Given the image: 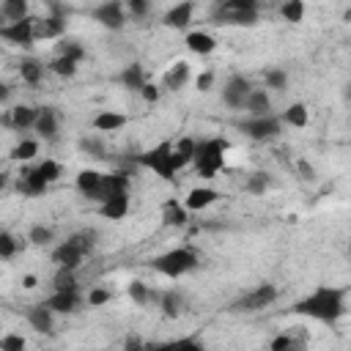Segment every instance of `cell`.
Segmentation results:
<instances>
[{"instance_id": "50", "label": "cell", "mask_w": 351, "mask_h": 351, "mask_svg": "<svg viewBox=\"0 0 351 351\" xmlns=\"http://www.w3.org/2000/svg\"><path fill=\"white\" fill-rule=\"evenodd\" d=\"M214 80H217V77H214L211 69H208V71H200V74L195 77V88H197L200 93H208V90L214 88Z\"/></svg>"}, {"instance_id": "17", "label": "cell", "mask_w": 351, "mask_h": 351, "mask_svg": "<svg viewBox=\"0 0 351 351\" xmlns=\"http://www.w3.org/2000/svg\"><path fill=\"white\" fill-rule=\"evenodd\" d=\"M192 16H195V3L184 0V3L170 5V8L162 14V25L170 27V30H186L189 22H192Z\"/></svg>"}, {"instance_id": "33", "label": "cell", "mask_w": 351, "mask_h": 351, "mask_svg": "<svg viewBox=\"0 0 351 351\" xmlns=\"http://www.w3.org/2000/svg\"><path fill=\"white\" fill-rule=\"evenodd\" d=\"M126 293H129V299L137 304V307H145L148 302H159V293H154L151 291V285H145L143 280H129L126 282Z\"/></svg>"}, {"instance_id": "36", "label": "cell", "mask_w": 351, "mask_h": 351, "mask_svg": "<svg viewBox=\"0 0 351 351\" xmlns=\"http://www.w3.org/2000/svg\"><path fill=\"white\" fill-rule=\"evenodd\" d=\"M173 148H176L178 159H181V162H184V167H186V165H192V162H195L197 140H195V137H189V134H184V137H178V140L173 143Z\"/></svg>"}, {"instance_id": "20", "label": "cell", "mask_w": 351, "mask_h": 351, "mask_svg": "<svg viewBox=\"0 0 351 351\" xmlns=\"http://www.w3.org/2000/svg\"><path fill=\"white\" fill-rule=\"evenodd\" d=\"M129 208H132V197H129V192H121V195L107 197V200L99 206V214H101L104 219H110V222H121V219L129 214Z\"/></svg>"}, {"instance_id": "32", "label": "cell", "mask_w": 351, "mask_h": 351, "mask_svg": "<svg viewBox=\"0 0 351 351\" xmlns=\"http://www.w3.org/2000/svg\"><path fill=\"white\" fill-rule=\"evenodd\" d=\"M16 71H19L22 82H27V85H38V82L44 80L47 63H41V60H36V58H22L19 66H16Z\"/></svg>"}, {"instance_id": "47", "label": "cell", "mask_w": 351, "mask_h": 351, "mask_svg": "<svg viewBox=\"0 0 351 351\" xmlns=\"http://www.w3.org/2000/svg\"><path fill=\"white\" fill-rule=\"evenodd\" d=\"M269 351H296V340H293L288 332H280V335L271 337Z\"/></svg>"}, {"instance_id": "1", "label": "cell", "mask_w": 351, "mask_h": 351, "mask_svg": "<svg viewBox=\"0 0 351 351\" xmlns=\"http://www.w3.org/2000/svg\"><path fill=\"white\" fill-rule=\"evenodd\" d=\"M291 313L321 324H337L348 313V288L321 282L313 291H307L302 299H296L291 304Z\"/></svg>"}, {"instance_id": "18", "label": "cell", "mask_w": 351, "mask_h": 351, "mask_svg": "<svg viewBox=\"0 0 351 351\" xmlns=\"http://www.w3.org/2000/svg\"><path fill=\"white\" fill-rule=\"evenodd\" d=\"M101 181H104V173H99V170H93V167H85V170H80L77 173V192L82 195V197H88V200H99V192H101Z\"/></svg>"}, {"instance_id": "7", "label": "cell", "mask_w": 351, "mask_h": 351, "mask_svg": "<svg viewBox=\"0 0 351 351\" xmlns=\"http://www.w3.org/2000/svg\"><path fill=\"white\" fill-rule=\"evenodd\" d=\"M277 296H280V288H277L274 282H261V285H255L252 291H247L233 307L241 310V313H258V310L274 304Z\"/></svg>"}, {"instance_id": "41", "label": "cell", "mask_w": 351, "mask_h": 351, "mask_svg": "<svg viewBox=\"0 0 351 351\" xmlns=\"http://www.w3.org/2000/svg\"><path fill=\"white\" fill-rule=\"evenodd\" d=\"M304 11H307V5L302 3V0H285L282 5H280V16L285 19V22H302L304 19Z\"/></svg>"}, {"instance_id": "58", "label": "cell", "mask_w": 351, "mask_h": 351, "mask_svg": "<svg viewBox=\"0 0 351 351\" xmlns=\"http://www.w3.org/2000/svg\"><path fill=\"white\" fill-rule=\"evenodd\" d=\"M343 19H346V22H351V5L346 8V14H343Z\"/></svg>"}, {"instance_id": "35", "label": "cell", "mask_w": 351, "mask_h": 351, "mask_svg": "<svg viewBox=\"0 0 351 351\" xmlns=\"http://www.w3.org/2000/svg\"><path fill=\"white\" fill-rule=\"evenodd\" d=\"M55 55L69 58V60H74V63H82V60H85V47H82L80 41H74V38H60V41L55 44Z\"/></svg>"}, {"instance_id": "16", "label": "cell", "mask_w": 351, "mask_h": 351, "mask_svg": "<svg viewBox=\"0 0 351 351\" xmlns=\"http://www.w3.org/2000/svg\"><path fill=\"white\" fill-rule=\"evenodd\" d=\"M25 321H27L30 329L38 332V335H52V329H55V313H52L44 302L30 304V307L25 310Z\"/></svg>"}, {"instance_id": "27", "label": "cell", "mask_w": 351, "mask_h": 351, "mask_svg": "<svg viewBox=\"0 0 351 351\" xmlns=\"http://www.w3.org/2000/svg\"><path fill=\"white\" fill-rule=\"evenodd\" d=\"M247 118H263V115H271V96L266 88H252V93L247 96Z\"/></svg>"}, {"instance_id": "54", "label": "cell", "mask_w": 351, "mask_h": 351, "mask_svg": "<svg viewBox=\"0 0 351 351\" xmlns=\"http://www.w3.org/2000/svg\"><path fill=\"white\" fill-rule=\"evenodd\" d=\"M121 351H148V343H143L137 335H129L121 346Z\"/></svg>"}, {"instance_id": "13", "label": "cell", "mask_w": 351, "mask_h": 351, "mask_svg": "<svg viewBox=\"0 0 351 351\" xmlns=\"http://www.w3.org/2000/svg\"><path fill=\"white\" fill-rule=\"evenodd\" d=\"M36 137L44 140V143H55L58 140V132H60V115L55 107L44 104L38 107V118H36V126H33Z\"/></svg>"}, {"instance_id": "38", "label": "cell", "mask_w": 351, "mask_h": 351, "mask_svg": "<svg viewBox=\"0 0 351 351\" xmlns=\"http://www.w3.org/2000/svg\"><path fill=\"white\" fill-rule=\"evenodd\" d=\"M52 291H80L77 271H69V269H55V274H52Z\"/></svg>"}, {"instance_id": "42", "label": "cell", "mask_w": 351, "mask_h": 351, "mask_svg": "<svg viewBox=\"0 0 351 351\" xmlns=\"http://www.w3.org/2000/svg\"><path fill=\"white\" fill-rule=\"evenodd\" d=\"M19 247H25L11 230H0V258L3 261H11L16 252H19Z\"/></svg>"}, {"instance_id": "43", "label": "cell", "mask_w": 351, "mask_h": 351, "mask_svg": "<svg viewBox=\"0 0 351 351\" xmlns=\"http://www.w3.org/2000/svg\"><path fill=\"white\" fill-rule=\"evenodd\" d=\"M27 241L36 244V247H47V244L55 241V230H52L49 225H33V228L27 230Z\"/></svg>"}, {"instance_id": "19", "label": "cell", "mask_w": 351, "mask_h": 351, "mask_svg": "<svg viewBox=\"0 0 351 351\" xmlns=\"http://www.w3.org/2000/svg\"><path fill=\"white\" fill-rule=\"evenodd\" d=\"M219 197H222V195H219L214 186H192V189L186 192V197H184V206H186V211H206V208H211Z\"/></svg>"}, {"instance_id": "53", "label": "cell", "mask_w": 351, "mask_h": 351, "mask_svg": "<svg viewBox=\"0 0 351 351\" xmlns=\"http://www.w3.org/2000/svg\"><path fill=\"white\" fill-rule=\"evenodd\" d=\"M296 170H299V178H302V181H315V167H313L307 159H299V162H296Z\"/></svg>"}, {"instance_id": "56", "label": "cell", "mask_w": 351, "mask_h": 351, "mask_svg": "<svg viewBox=\"0 0 351 351\" xmlns=\"http://www.w3.org/2000/svg\"><path fill=\"white\" fill-rule=\"evenodd\" d=\"M36 285H38V277H36V274H25V277H22V288L30 291V288H36Z\"/></svg>"}, {"instance_id": "28", "label": "cell", "mask_w": 351, "mask_h": 351, "mask_svg": "<svg viewBox=\"0 0 351 351\" xmlns=\"http://www.w3.org/2000/svg\"><path fill=\"white\" fill-rule=\"evenodd\" d=\"M118 82H121L126 90H134V93H140V90L145 88L148 77H145V69H143L137 60H132L129 66H123V69H121V74H118Z\"/></svg>"}, {"instance_id": "14", "label": "cell", "mask_w": 351, "mask_h": 351, "mask_svg": "<svg viewBox=\"0 0 351 351\" xmlns=\"http://www.w3.org/2000/svg\"><path fill=\"white\" fill-rule=\"evenodd\" d=\"M82 302H85V296H82L80 291H52V293L44 299V304H47L55 315H71V313H77V310L82 307Z\"/></svg>"}, {"instance_id": "21", "label": "cell", "mask_w": 351, "mask_h": 351, "mask_svg": "<svg viewBox=\"0 0 351 351\" xmlns=\"http://www.w3.org/2000/svg\"><path fill=\"white\" fill-rule=\"evenodd\" d=\"M189 80H192L189 63H186V60H176V63L167 66V71L162 74V88H165V90H181Z\"/></svg>"}, {"instance_id": "8", "label": "cell", "mask_w": 351, "mask_h": 351, "mask_svg": "<svg viewBox=\"0 0 351 351\" xmlns=\"http://www.w3.org/2000/svg\"><path fill=\"white\" fill-rule=\"evenodd\" d=\"M90 16H93V22H99L107 30H123V25L129 22L126 5L121 0H104V3L93 5L90 8Z\"/></svg>"}, {"instance_id": "10", "label": "cell", "mask_w": 351, "mask_h": 351, "mask_svg": "<svg viewBox=\"0 0 351 351\" xmlns=\"http://www.w3.org/2000/svg\"><path fill=\"white\" fill-rule=\"evenodd\" d=\"M88 255H85V250L80 247V244H74L71 239H66V241H60L55 250H52V263L58 266V269H69V271H77L80 266H82V261H85Z\"/></svg>"}, {"instance_id": "5", "label": "cell", "mask_w": 351, "mask_h": 351, "mask_svg": "<svg viewBox=\"0 0 351 351\" xmlns=\"http://www.w3.org/2000/svg\"><path fill=\"white\" fill-rule=\"evenodd\" d=\"M214 19L222 25H239V27H252L261 19V8L255 0H225L214 5ZM217 22V25H219Z\"/></svg>"}, {"instance_id": "24", "label": "cell", "mask_w": 351, "mask_h": 351, "mask_svg": "<svg viewBox=\"0 0 351 351\" xmlns=\"http://www.w3.org/2000/svg\"><path fill=\"white\" fill-rule=\"evenodd\" d=\"M126 123H129V118L123 112H115V110H101L90 118L93 132H121Z\"/></svg>"}, {"instance_id": "25", "label": "cell", "mask_w": 351, "mask_h": 351, "mask_svg": "<svg viewBox=\"0 0 351 351\" xmlns=\"http://www.w3.org/2000/svg\"><path fill=\"white\" fill-rule=\"evenodd\" d=\"M16 189H19L25 197H41V195L49 189V184L38 176V170H36V167H30V170H22L19 181H16Z\"/></svg>"}, {"instance_id": "60", "label": "cell", "mask_w": 351, "mask_h": 351, "mask_svg": "<svg viewBox=\"0 0 351 351\" xmlns=\"http://www.w3.org/2000/svg\"><path fill=\"white\" fill-rule=\"evenodd\" d=\"M346 96H348V99H351V82H348V90H346Z\"/></svg>"}, {"instance_id": "44", "label": "cell", "mask_w": 351, "mask_h": 351, "mask_svg": "<svg viewBox=\"0 0 351 351\" xmlns=\"http://www.w3.org/2000/svg\"><path fill=\"white\" fill-rule=\"evenodd\" d=\"M110 302H112V291L104 288V285H93V288L85 293V304H88V307H104V304H110Z\"/></svg>"}, {"instance_id": "57", "label": "cell", "mask_w": 351, "mask_h": 351, "mask_svg": "<svg viewBox=\"0 0 351 351\" xmlns=\"http://www.w3.org/2000/svg\"><path fill=\"white\" fill-rule=\"evenodd\" d=\"M8 96H11V85H0V101L8 104Z\"/></svg>"}, {"instance_id": "2", "label": "cell", "mask_w": 351, "mask_h": 351, "mask_svg": "<svg viewBox=\"0 0 351 351\" xmlns=\"http://www.w3.org/2000/svg\"><path fill=\"white\" fill-rule=\"evenodd\" d=\"M134 162L140 167H145V170H154L162 181H176V176L184 170V162L178 159V154L173 148V140H162L159 145L137 154Z\"/></svg>"}, {"instance_id": "59", "label": "cell", "mask_w": 351, "mask_h": 351, "mask_svg": "<svg viewBox=\"0 0 351 351\" xmlns=\"http://www.w3.org/2000/svg\"><path fill=\"white\" fill-rule=\"evenodd\" d=\"M346 255H348V261H351V241H348V247H346Z\"/></svg>"}, {"instance_id": "11", "label": "cell", "mask_w": 351, "mask_h": 351, "mask_svg": "<svg viewBox=\"0 0 351 351\" xmlns=\"http://www.w3.org/2000/svg\"><path fill=\"white\" fill-rule=\"evenodd\" d=\"M0 38L11 47H33L36 33H33V16L25 22H11V25H0Z\"/></svg>"}, {"instance_id": "55", "label": "cell", "mask_w": 351, "mask_h": 351, "mask_svg": "<svg viewBox=\"0 0 351 351\" xmlns=\"http://www.w3.org/2000/svg\"><path fill=\"white\" fill-rule=\"evenodd\" d=\"M148 351H181L178 337L176 340H162V343H148Z\"/></svg>"}, {"instance_id": "6", "label": "cell", "mask_w": 351, "mask_h": 351, "mask_svg": "<svg viewBox=\"0 0 351 351\" xmlns=\"http://www.w3.org/2000/svg\"><path fill=\"white\" fill-rule=\"evenodd\" d=\"M239 132L244 134V137H250V140H255V143H269V140H274V137H280V132H282V121H280V115H263V118H244V121H239Z\"/></svg>"}, {"instance_id": "39", "label": "cell", "mask_w": 351, "mask_h": 351, "mask_svg": "<svg viewBox=\"0 0 351 351\" xmlns=\"http://www.w3.org/2000/svg\"><path fill=\"white\" fill-rule=\"evenodd\" d=\"M36 170H38V176H41L47 184H52V181H58V178L63 176V165H60L58 159H52V156H44V159L36 165Z\"/></svg>"}, {"instance_id": "9", "label": "cell", "mask_w": 351, "mask_h": 351, "mask_svg": "<svg viewBox=\"0 0 351 351\" xmlns=\"http://www.w3.org/2000/svg\"><path fill=\"white\" fill-rule=\"evenodd\" d=\"M250 93H252V82L244 74H233L222 85V104L230 110H244Z\"/></svg>"}, {"instance_id": "12", "label": "cell", "mask_w": 351, "mask_h": 351, "mask_svg": "<svg viewBox=\"0 0 351 351\" xmlns=\"http://www.w3.org/2000/svg\"><path fill=\"white\" fill-rule=\"evenodd\" d=\"M36 118H38V107L33 104H16L11 110L3 112V126L14 129V132H27L36 126Z\"/></svg>"}, {"instance_id": "31", "label": "cell", "mask_w": 351, "mask_h": 351, "mask_svg": "<svg viewBox=\"0 0 351 351\" xmlns=\"http://www.w3.org/2000/svg\"><path fill=\"white\" fill-rule=\"evenodd\" d=\"M280 121L285 126H293V129H304L310 123V112H307V104L304 101H291L282 112H280Z\"/></svg>"}, {"instance_id": "48", "label": "cell", "mask_w": 351, "mask_h": 351, "mask_svg": "<svg viewBox=\"0 0 351 351\" xmlns=\"http://www.w3.org/2000/svg\"><path fill=\"white\" fill-rule=\"evenodd\" d=\"M80 151H85L88 156L101 159V156H104V143L96 140V137H82V140H80Z\"/></svg>"}, {"instance_id": "15", "label": "cell", "mask_w": 351, "mask_h": 351, "mask_svg": "<svg viewBox=\"0 0 351 351\" xmlns=\"http://www.w3.org/2000/svg\"><path fill=\"white\" fill-rule=\"evenodd\" d=\"M33 33H36V41H60L66 38V19L60 16H38L33 19Z\"/></svg>"}, {"instance_id": "26", "label": "cell", "mask_w": 351, "mask_h": 351, "mask_svg": "<svg viewBox=\"0 0 351 351\" xmlns=\"http://www.w3.org/2000/svg\"><path fill=\"white\" fill-rule=\"evenodd\" d=\"M184 44H186V49L195 52V55H211V52L217 49V38H214L208 30H186Z\"/></svg>"}, {"instance_id": "52", "label": "cell", "mask_w": 351, "mask_h": 351, "mask_svg": "<svg viewBox=\"0 0 351 351\" xmlns=\"http://www.w3.org/2000/svg\"><path fill=\"white\" fill-rule=\"evenodd\" d=\"M178 346H181V351H206V346H203V340H200V337H195V335H186V337H178Z\"/></svg>"}, {"instance_id": "45", "label": "cell", "mask_w": 351, "mask_h": 351, "mask_svg": "<svg viewBox=\"0 0 351 351\" xmlns=\"http://www.w3.org/2000/svg\"><path fill=\"white\" fill-rule=\"evenodd\" d=\"M0 351H27V340L19 332H5L0 337Z\"/></svg>"}, {"instance_id": "49", "label": "cell", "mask_w": 351, "mask_h": 351, "mask_svg": "<svg viewBox=\"0 0 351 351\" xmlns=\"http://www.w3.org/2000/svg\"><path fill=\"white\" fill-rule=\"evenodd\" d=\"M151 11V5L145 3V0H129L126 3V14L132 16V19H140V16H145Z\"/></svg>"}, {"instance_id": "30", "label": "cell", "mask_w": 351, "mask_h": 351, "mask_svg": "<svg viewBox=\"0 0 351 351\" xmlns=\"http://www.w3.org/2000/svg\"><path fill=\"white\" fill-rule=\"evenodd\" d=\"M0 19H3V25L25 22V19H30V5L25 0H3L0 3Z\"/></svg>"}, {"instance_id": "22", "label": "cell", "mask_w": 351, "mask_h": 351, "mask_svg": "<svg viewBox=\"0 0 351 351\" xmlns=\"http://www.w3.org/2000/svg\"><path fill=\"white\" fill-rule=\"evenodd\" d=\"M129 186H132V181H129V173H123V170H115V173H104V181H101V192H99V206L107 200V197H112V195H121V192H129Z\"/></svg>"}, {"instance_id": "37", "label": "cell", "mask_w": 351, "mask_h": 351, "mask_svg": "<svg viewBox=\"0 0 351 351\" xmlns=\"http://www.w3.org/2000/svg\"><path fill=\"white\" fill-rule=\"evenodd\" d=\"M77 69H80V63H74V60H69V58H60V55H55V58L47 63V71H52V74H58V77H63V80H71V77L77 74Z\"/></svg>"}, {"instance_id": "34", "label": "cell", "mask_w": 351, "mask_h": 351, "mask_svg": "<svg viewBox=\"0 0 351 351\" xmlns=\"http://www.w3.org/2000/svg\"><path fill=\"white\" fill-rule=\"evenodd\" d=\"M159 310H162V315H167V318H178L181 315V307H184V299H181V293L176 291V288H170V291H162L159 293Z\"/></svg>"}, {"instance_id": "51", "label": "cell", "mask_w": 351, "mask_h": 351, "mask_svg": "<svg viewBox=\"0 0 351 351\" xmlns=\"http://www.w3.org/2000/svg\"><path fill=\"white\" fill-rule=\"evenodd\" d=\"M159 96H162V88H159L156 82H145V88L140 90V99H143L145 104H156Z\"/></svg>"}, {"instance_id": "40", "label": "cell", "mask_w": 351, "mask_h": 351, "mask_svg": "<svg viewBox=\"0 0 351 351\" xmlns=\"http://www.w3.org/2000/svg\"><path fill=\"white\" fill-rule=\"evenodd\" d=\"M263 88L266 90H285L288 88V71L285 69H266L263 71Z\"/></svg>"}, {"instance_id": "4", "label": "cell", "mask_w": 351, "mask_h": 351, "mask_svg": "<svg viewBox=\"0 0 351 351\" xmlns=\"http://www.w3.org/2000/svg\"><path fill=\"white\" fill-rule=\"evenodd\" d=\"M197 261H200V255H197L192 247H173V250L159 252V255L151 261V269L159 271L162 277L178 280V277L189 274V271L197 266Z\"/></svg>"}, {"instance_id": "23", "label": "cell", "mask_w": 351, "mask_h": 351, "mask_svg": "<svg viewBox=\"0 0 351 351\" xmlns=\"http://www.w3.org/2000/svg\"><path fill=\"white\" fill-rule=\"evenodd\" d=\"M186 222H189V211H186L184 200L170 197L162 203V225L165 228H184Z\"/></svg>"}, {"instance_id": "29", "label": "cell", "mask_w": 351, "mask_h": 351, "mask_svg": "<svg viewBox=\"0 0 351 351\" xmlns=\"http://www.w3.org/2000/svg\"><path fill=\"white\" fill-rule=\"evenodd\" d=\"M38 151H41V140H38V137H22V140L8 151V159L27 165V162H33V159L38 156Z\"/></svg>"}, {"instance_id": "3", "label": "cell", "mask_w": 351, "mask_h": 351, "mask_svg": "<svg viewBox=\"0 0 351 351\" xmlns=\"http://www.w3.org/2000/svg\"><path fill=\"white\" fill-rule=\"evenodd\" d=\"M230 143L228 137H203L197 140V154H195V173L200 178H217V173L225 167V154H228Z\"/></svg>"}, {"instance_id": "46", "label": "cell", "mask_w": 351, "mask_h": 351, "mask_svg": "<svg viewBox=\"0 0 351 351\" xmlns=\"http://www.w3.org/2000/svg\"><path fill=\"white\" fill-rule=\"evenodd\" d=\"M244 189H247L250 195H263V192L269 189V176H266V173H252V176H247Z\"/></svg>"}]
</instances>
